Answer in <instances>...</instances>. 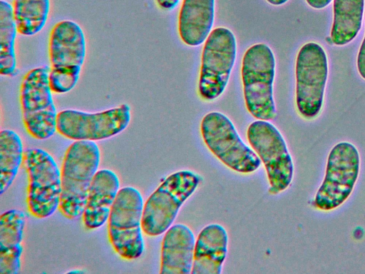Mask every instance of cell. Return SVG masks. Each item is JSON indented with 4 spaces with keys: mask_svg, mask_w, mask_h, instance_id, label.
I'll list each match as a JSON object with an SVG mask.
<instances>
[{
    "mask_svg": "<svg viewBox=\"0 0 365 274\" xmlns=\"http://www.w3.org/2000/svg\"><path fill=\"white\" fill-rule=\"evenodd\" d=\"M101 151L92 141H75L66 151L61 169L58 209L68 219L82 215L91 183L98 171Z\"/></svg>",
    "mask_w": 365,
    "mask_h": 274,
    "instance_id": "6da1fadb",
    "label": "cell"
},
{
    "mask_svg": "<svg viewBox=\"0 0 365 274\" xmlns=\"http://www.w3.org/2000/svg\"><path fill=\"white\" fill-rule=\"evenodd\" d=\"M48 52L53 93L71 91L78 81L86 54V37L80 25L71 20L57 22L49 34Z\"/></svg>",
    "mask_w": 365,
    "mask_h": 274,
    "instance_id": "7a4b0ae2",
    "label": "cell"
},
{
    "mask_svg": "<svg viewBox=\"0 0 365 274\" xmlns=\"http://www.w3.org/2000/svg\"><path fill=\"white\" fill-rule=\"evenodd\" d=\"M275 66L272 50L263 43L252 45L242 57L245 103L248 112L257 120H273L277 116L273 95Z\"/></svg>",
    "mask_w": 365,
    "mask_h": 274,
    "instance_id": "3957f363",
    "label": "cell"
},
{
    "mask_svg": "<svg viewBox=\"0 0 365 274\" xmlns=\"http://www.w3.org/2000/svg\"><path fill=\"white\" fill-rule=\"evenodd\" d=\"M50 67L33 68L24 76L19 88L22 121L34 138L46 140L56 131V108L49 83Z\"/></svg>",
    "mask_w": 365,
    "mask_h": 274,
    "instance_id": "277c9868",
    "label": "cell"
},
{
    "mask_svg": "<svg viewBox=\"0 0 365 274\" xmlns=\"http://www.w3.org/2000/svg\"><path fill=\"white\" fill-rule=\"evenodd\" d=\"M201 177L188 170L167 177L144 203L142 228L148 236H158L171 226L183 203L195 192Z\"/></svg>",
    "mask_w": 365,
    "mask_h": 274,
    "instance_id": "5b68a950",
    "label": "cell"
},
{
    "mask_svg": "<svg viewBox=\"0 0 365 274\" xmlns=\"http://www.w3.org/2000/svg\"><path fill=\"white\" fill-rule=\"evenodd\" d=\"M143 198L132 186L120 188L108 219V233L115 252L122 258H139L145 248L142 218Z\"/></svg>",
    "mask_w": 365,
    "mask_h": 274,
    "instance_id": "8992f818",
    "label": "cell"
},
{
    "mask_svg": "<svg viewBox=\"0 0 365 274\" xmlns=\"http://www.w3.org/2000/svg\"><path fill=\"white\" fill-rule=\"evenodd\" d=\"M237 56V41L233 32L226 27L211 31L203 46L198 93L205 101L220 97L228 83Z\"/></svg>",
    "mask_w": 365,
    "mask_h": 274,
    "instance_id": "52a82bcc",
    "label": "cell"
},
{
    "mask_svg": "<svg viewBox=\"0 0 365 274\" xmlns=\"http://www.w3.org/2000/svg\"><path fill=\"white\" fill-rule=\"evenodd\" d=\"M24 166L28 176L26 203L29 213L37 218L51 215L60 203L61 171L47 151L31 148L24 151Z\"/></svg>",
    "mask_w": 365,
    "mask_h": 274,
    "instance_id": "ba28073f",
    "label": "cell"
},
{
    "mask_svg": "<svg viewBox=\"0 0 365 274\" xmlns=\"http://www.w3.org/2000/svg\"><path fill=\"white\" fill-rule=\"evenodd\" d=\"M200 133L209 150L232 170L249 173L261 165L259 156L244 143L225 114L217 111L207 113L201 121Z\"/></svg>",
    "mask_w": 365,
    "mask_h": 274,
    "instance_id": "9c48e42d",
    "label": "cell"
},
{
    "mask_svg": "<svg viewBox=\"0 0 365 274\" xmlns=\"http://www.w3.org/2000/svg\"><path fill=\"white\" fill-rule=\"evenodd\" d=\"M360 171L359 153L352 143L340 142L330 151L324 178L318 189L314 206L329 211L343 204L351 195Z\"/></svg>",
    "mask_w": 365,
    "mask_h": 274,
    "instance_id": "30bf717a",
    "label": "cell"
},
{
    "mask_svg": "<svg viewBox=\"0 0 365 274\" xmlns=\"http://www.w3.org/2000/svg\"><path fill=\"white\" fill-rule=\"evenodd\" d=\"M247 138L265 167L269 192L286 190L292 181L294 164L279 131L268 121L257 120L248 126Z\"/></svg>",
    "mask_w": 365,
    "mask_h": 274,
    "instance_id": "8fae6325",
    "label": "cell"
},
{
    "mask_svg": "<svg viewBox=\"0 0 365 274\" xmlns=\"http://www.w3.org/2000/svg\"><path fill=\"white\" fill-rule=\"evenodd\" d=\"M130 118V107L125 103L94 113L66 109L58 113L56 131L74 141H101L123 131Z\"/></svg>",
    "mask_w": 365,
    "mask_h": 274,
    "instance_id": "7c38bea8",
    "label": "cell"
},
{
    "mask_svg": "<svg viewBox=\"0 0 365 274\" xmlns=\"http://www.w3.org/2000/svg\"><path fill=\"white\" fill-rule=\"evenodd\" d=\"M328 75L327 54L318 44L303 45L296 59V105L306 118L317 116L321 111Z\"/></svg>",
    "mask_w": 365,
    "mask_h": 274,
    "instance_id": "4fadbf2b",
    "label": "cell"
},
{
    "mask_svg": "<svg viewBox=\"0 0 365 274\" xmlns=\"http://www.w3.org/2000/svg\"><path fill=\"white\" fill-rule=\"evenodd\" d=\"M119 190L120 180L114 171L109 169L97 171L89 187L82 213L86 228L96 229L108 220Z\"/></svg>",
    "mask_w": 365,
    "mask_h": 274,
    "instance_id": "5bb4252c",
    "label": "cell"
},
{
    "mask_svg": "<svg viewBox=\"0 0 365 274\" xmlns=\"http://www.w3.org/2000/svg\"><path fill=\"white\" fill-rule=\"evenodd\" d=\"M196 239L184 224L170 226L163 237L161 248V274H190L194 258Z\"/></svg>",
    "mask_w": 365,
    "mask_h": 274,
    "instance_id": "9a60e30c",
    "label": "cell"
},
{
    "mask_svg": "<svg viewBox=\"0 0 365 274\" xmlns=\"http://www.w3.org/2000/svg\"><path fill=\"white\" fill-rule=\"evenodd\" d=\"M228 235L220 224H210L200 232L195 246L192 274H220L227 253Z\"/></svg>",
    "mask_w": 365,
    "mask_h": 274,
    "instance_id": "2e32d148",
    "label": "cell"
},
{
    "mask_svg": "<svg viewBox=\"0 0 365 274\" xmlns=\"http://www.w3.org/2000/svg\"><path fill=\"white\" fill-rule=\"evenodd\" d=\"M215 0H183L178 16V34L189 46H198L207 38L215 19Z\"/></svg>",
    "mask_w": 365,
    "mask_h": 274,
    "instance_id": "e0dca14e",
    "label": "cell"
},
{
    "mask_svg": "<svg viewBox=\"0 0 365 274\" xmlns=\"http://www.w3.org/2000/svg\"><path fill=\"white\" fill-rule=\"evenodd\" d=\"M25 223V213L20 210H9L0 216V274L20 272Z\"/></svg>",
    "mask_w": 365,
    "mask_h": 274,
    "instance_id": "ac0fdd59",
    "label": "cell"
},
{
    "mask_svg": "<svg viewBox=\"0 0 365 274\" xmlns=\"http://www.w3.org/2000/svg\"><path fill=\"white\" fill-rule=\"evenodd\" d=\"M364 0H334L333 43L343 46L353 40L361 26Z\"/></svg>",
    "mask_w": 365,
    "mask_h": 274,
    "instance_id": "d6986e66",
    "label": "cell"
},
{
    "mask_svg": "<svg viewBox=\"0 0 365 274\" xmlns=\"http://www.w3.org/2000/svg\"><path fill=\"white\" fill-rule=\"evenodd\" d=\"M18 33L12 5L5 0H1L0 74L1 76H14L16 73L15 42Z\"/></svg>",
    "mask_w": 365,
    "mask_h": 274,
    "instance_id": "ffe728a7",
    "label": "cell"
},
{
    "mask_svg": "<svg viewBox=\"0 0 365 274\" xmlns=\"http://www.w3.org/2000/svg\"><path fill=\"white\" fill-rule=\"evenodd\" d=\"M23 144L13 130L0 132V194L12 184L24 161Z\"/></svg>",
    "mask_w": 365,
    "mask_h": 274,
    "instance_id": "44dd1931",
    "label": "cell"
},
{
    "mask_svg": "<svg viewBox=\"0 0 365 274\" xmlns=\"http://www.w3.org/2000/svg\"><path fill=\"white\" fill-rule=\"evenodd\" d=\"M12 7L19 34L34 36L46 24L50 0H13Z\"/></svg>",
    "mask_w": 365,
    "mask_h": 274,
    "instance_id": "7402d4cb",
    "label": "cell"
},
{
    "mask_svg": "<svg viewBox=\"0 0 365 274\" xmlns=\"http://www.w3.org/2000/svg\"><path fill=\"white\" fill-rule=\"evenodd\" d=\"M357 68L361 76L365 79V36L358 54Z\"/></svg>",
    "mask_w": 365,
    "mask_h": 274,
    "instance_id": "603a6c76",
    "label": "cell"
},
{
    "mask_svg": "<svg viewBox=\"0 0 365 274\" xmlns=\"http://www.w3.org/2000/svg\"><path fill=\"white\" fill-rule=\"evenodd\" d=\"M155 1L161 9L170 11L178 5L180 0H155Z\"/></svg>",
    "mask_w": 365,
    "mask_h": 274,
    "instance_id": "cb8c5ba5",
    "label": "cell"
},
{
    "mask_svg": "<svg viewBox=\"0 0 365 274\" xmlns=\"http://www.w3.org/2000/svg\"><path fill=\"white\" fill-rule=\"evenodd\" d=\"M307 3L312 8L320 9L326 7L331 0H305Z\"/></svg>",
    "mask_w": 365,
    "mask_h": 274,
    "instance_id": "d4e9b609",
    "label": "cell"
},
{
    "mask_svg": "<svg viewBox=\"0 0 365 274\" xmlns=\"http://www.w3.org/2000/svg\"><path fill=\"white\" fill-rule=\"evenodd\" d=\"M269 4L273 6H281L289 0H266Z\"/></svg>",
    "mask_w": 365,
    "mask_h": 274,
    "instance_id": "484cf974",
    "label": "cell"
}]
</instances>
